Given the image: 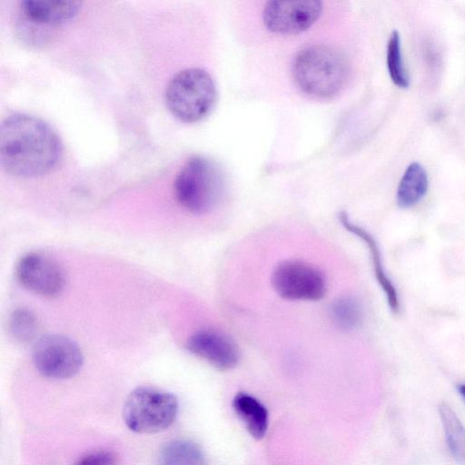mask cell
Wrapping results in <instances>:
<instances>
[{
  "instance_id": "cell-5",
  "label": "cell",
  "mask_w": 465,
  "mask_h": 465,
  "mask_svg": "<svg viewBox=\"0 0 465 465\" xmlns=\"http://www.w3.org/2000/svg\"><path fill=\"white\" fill-rule=\"evenodd\" d=\"M177 397L166 391L141 386L133 390L123 406L126 427L136 433L152 434L168 429L175 420Z\"/></svg>"
},
{
  "instance_id": "cell-2",
  "label": "cell",
  "mask_w": 465,
  "mask_h": 465,
  "mask_svg": "<svg viewBox=\"0 0 465 465\" xmlns=\"http://www.w3.org/2000/svg\"><path fill=\"white\" fill-rule=\"evenodd\" d=\"M292 75L305 94L329 98L338 94L349 76L346 56L334 47L323 45L308 46L294 58Z\"/></svg>"
},
{
  "instance_id": "cell-9",
  "label": "cell",
  "mask_w": 465,
  "mask_h": 465,
  "mask_svg": "<svg viewBox=\"0 0 465 465\" xmlns=\"http://www.w3.org/2000/svg\"><path fill=\"white\" fill-rule=\"evenodd\" d=\"M16 276L27 290L44 297L58 295L65 282L60 266L49 257L36 252L27 253L20 259Z\"/></svg>"
},
{
  "instance_id": "cell-8",
  "label": "cell",
  "mask_w": 465,
  "mask_h": 465,
  "mask_svg": "<svg viewBox=\"0 0 465 465\" xmlns=\"http://www.w3.org/2000/svg\"><path fill=\"white\" fill-rule=\"evenodd\" d=\"M322 11V4L317 0L270 1L264 5L262 17L269 31L293 35L310 28Z\"/></svg>"
},
{
  "instance_id": "cell-14",
  "label": "cell",
  "mask_w": 465,
  "mask_h": 465,
  "mask_svg": "<svg viewBox=\"0 0 465 465\" xmlns=\"http://www.w3.org/2000/svg\"><path fill=\"white\" fill-rule=\"evenodd\" d=\"M429 187L428 174L424 167L413 162L406 168L397 189V203L401 208H411L419 203Z\"/></svg>"
},
{
  "instance_id": "cell-13",
  "label": "cell",
  "mask_w": 465,
  "mask_h": 465,
  "mask_svg": "<svg viewBox=\"0 0 465 465\" xmlns=\"http://www.w3.org/2000/svg\"><path fill=\"white\" fill-rule=\"evenodd\" d=\"M232 407L252 437L262 439L269 425L268 411L264 405L253 396L239 392L233 398Z\"/></svg>"
},
{
  "instance_id": "cell-19",
  "label": "cell",
  "mask_w": 465,
  "mask_h": 465,
  "mask_svg": "<svg viewBox=\"0 0 465 465\" xmlns=\"http://www.w3.org/2000/svg\"><path fill=\"white\" fill-rule=\"evenodd\" d=\"M387 67L394 84L401 88H407L410 85V77L402 58L401 36L397 31L391 34L388 41Z\"/></svg>"
},
{
  "instance_id": "cell-6",
  "label": "cell",
  "mask_w": 465,
  "mask_h": 465,
  "mask_svg": "<svg viewBox=\"0 0 465 465\" xmlns=\"http://www.w3.org/2000/svg\"><path fill=\"white\" fill-rule=\"evenodd\" d=\"M84 361L81 349L68 337L49 334L37 339L33 348V362L43 376L64 380L74 376Z\"/></svg>"
},
{
  "instance_id": "cell-10",
  "label": "cell",
  "mask_w": 465,
  "mask_h": 465,
  "mask_svg": "<svg viewBox=\"0 0 465 465\" xmlns=\"http://www.w3.org/2000/svg\"><path fill=\"white\" fill-rule=\"evenodd\" d=\"M187 350L221 371L234 368L240 359L235 342L217 331L203 330L194 332L186 342Z\"/></svg>"
},
{
  "instance_id": "cell-16",
  "label": "cell",
  "mask_w": 465,
  "mask_h": 465,
  "mask_svg": "<svg viewBox=\"0 0 465 465\" xmlns=\"http://www.w3.org/2000/svg\"><path fill=\"white\" fill-rule=\"evenodd\" d=\"M438 411L449 451L458 463L465 465V427L448 403L440 402Z\"/></svg>"
},
{
  "instance_id": "cell-12",
  "label": "cell",
  "mask_w": 465,
  "mask_h": 465,
  "mask_svg": "<svg viewBox=\"0 0 465 465\" xmlns=\"http://www.w3.org/2000/svg\"><path fill=\"white\" fill-rule=\"evenodd\" d=\"M339 219L345 230L361 238L368 246L371 256L376 279L387 297L390 308L394 312H398L400 309L398 294L392 282L384 271L381 252L375 240L363 228L351 223L346 213L341 212L339 215Z\"/></svg>"
},
{
  "instance_id": "cell-20",
  "label": "cell",
  "mask_w": 465,
  "mask_h": 465,
  "mask_svg": "<svg viewBox=\"0 0 465 465\" xmlns=\"http://www.w3.org/2000/svg\"><path fill=\"white\" fill-rule=\"evenodd\" d=\"M117 454L113 450H100L88 452L76 460L73 465H116Z\"/></svg>"
},
{
  "instance_id": "cell-3",
  "label": "cell",
  "mask_w": 465,
  "mask_h": 465,
  "mask_svg": "<svg viewBox=\"0 0 465 465\" xmlns=\"http://www.w3.org/2000/svg\"><path fill=\"white\" fill-rule=\"evenodd\" d=\"M223 190L222 173L203 156H194L182 167L174 181L178 203L194 214L211 212L220 202Z\"/></svg>"
},
{
  "instance_id": "cell-4",
  "label": "cell",
  "mask_w": 465,
  "mask_h": 465,
  "mask_svg": "<svg viewBox=\"0 0 465 465\" xmlns=\"http://www.w3.org/2000/svg\"><path fill=\"white\" fill-rule=\"evenodd\" d=\"M217 92L212 76L200 68L179 72L169 82L165 102L170 112L180 121L195 123L213 109Z\"/></svg>"
},
{
  "instance_id": "cell-11",
  "label": "cell",
  "mask_w": 465,
  "mask_h": 465,
  "mask_svg": "<svg viewBox=\"0 0 465 465\" xmlns=\"http://www.w3.org/2000/svg\"><path fill=\"white\" fill-rule=\"evenodd\" d=\"M78 1L26 0L21 10L26 20L40 26L57 25L73 18L80 9Z\"/></svg>"
},
{
  "instance_id": "cell-18",
  "label": "cell",
  "mask_w": 465,
  "mask_h": 465,
  "mask_svg": "<svg viewBox=\"0 0 465 465\" xmlns=\"http://www.w3.org/2000/svg\"><path fill=\"white\" fill-rule=\"evenodd\" d=\"M8 331L18 342L27 343L34 341L39 331L36 315L27 308H17L10 314Z\"/></svg>"
},
{
  "instance_id": "cell-1",
  "label": "cell",
  "mask_w": 465,
  "mask_h": 465,
  "mask_svg": "<svg viewBox=\"0 0 465 465\" xmlns=\"http://www.w3.org/2000/svg\"><path fill=\"white\" fill-rule=\"evenodd\" d=\"M61 154V143L43 120L29 114L10 115L0 127V162L9 173L32 177L51 170Z\"/></svg>"
},
{
  "instance_id": "cell-21",
  "label": "cell",
  "mask_w": 465,
  "mask_h": 465,
  "mask_svg": "<svg viewBox=\"0 0 465 465\" xmlns=\"http://www.w3.org/2000/svg\"><path fill=\"white\" fill-rule=\"evenodd\" d=\"M459 393L462 397V399L465 401V383H460L457 387Z\"/></svg>"
},
{
  "instance_id": "cell-15",
  "label": "cell",
  "mask_w": 465,
  "mask_h": 465,
  "mask_svg": "<svg viewBox=\"0 0 465 465\" xmlns=\"http://www.w3.org/2000/svg\"><path fill=\"white\" fill-rule=\"evenodd\" d=\"M157 465H207L203 450L189 440H173L160 450Z\"/></svg>"
},
{
  "instance_id": "cell-17",
  "label": "cell",
  "mask_w": 465,
  "mask_h": 465,
  "mask_svg": "<svg viewBox=\"0 0 465 465\" xmlns=\"http://www.w3.org/2000/svg\"><path fill=\"white\" fill-rule=\"evenodd\" d=\"M332 322L341 330L356 329L362 321V308L353 297L342 296L335 300L330 307Z\"/></svg>"
},
{
  "instance_id": "cell-7",
  "label": "cell",
  "mask_w": 465,
  "mask_h": 465,
  "mask_svg": "<svg viewBox=\"0 0 465 465\" xmlns=\"http://www.w3.org/2000/svg\"><path fill=\"white\" fill-rule=\"evenodd\" d=\"M272 284L279 296L291 301H319L326 292L322 273L300 260L280 262L272 271Z\"/></svg>"
}]
</instances>
